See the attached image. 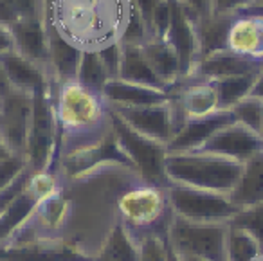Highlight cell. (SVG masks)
Wrapping results in <instances>:
<instances>
[{
  "instance_id": "484cf974",
  "label": "cell",
  "mask_w": 263,
  "mask_h": 261,
  "mask_svg": "<svg viewBox=\"0 0 263 261\" xmlns=\"http://www.w3.org/2000/svg\"><path fill=\"white\" fill-rule=\"evenodd\" d=\"M259 72L254 74H243V76H231L222 78V80L213 81L218 94V108L220 110H231L236 103L251 96V90L256 83V78Z\"/></svg>"
},
{
  "instance_id": "ba28073f",
  "label": "cell",
  "mask_w": 263,
  "mask_h": 261,
  "mask_svg": "<svg viewBox=\"0 0 263 261\" xmlns=\"http://www.w3.org/2000/svg\"><path fill=\"white\" fill-rule=\"evenodd\" d=\"M166 193L172 213L184 220L229 223L240 211L227 193L208 191L180 184H172Z\"/></svg>"
},
{
  "instance_id": "8992f818",
  "label": "cell",
  "mask_w": 263,
  "mask_h": 261,
  "mask_svg": "<svg viewBox=\"0 0 263 261\" xmlns=\"http://www.w3.org/2000/svg\"><path fill=\"white\" fill-rule=\"evenodd\" d=\"M227 231H229V223L191 221L172 214L168 241L180 256L204 257L209 261H227Z\"/></svg>"
},
{
  "instance_id": "ffe728a7",
  "label": "cell",
  "mask_w": 263,
  "mask_h": 261,
  "mask_svg": "<svg viewBox=\"0 0 263 261\" xmlns=\"http://www.w3.org/2000/svg\"><path fill=\"white\" fill-rule=\"evenodd\" d=\"M229 196L240 211L263 202V152L243 162L238 182Z\"/></svg>"
},
{
  "instance_id": "f546056e",
  "label": "cell",
  "mask_w": 263,
  "mask_h": 261,
  "mask_svg": "<svg viewBox=\"0 0 263 261\" xmlns=\"http://www.w3.org/2000/svg\"><path fill=\"white\" fill-rule=\"evenodd\" d=\"M236 123H241L243 126L251 128L252 132L259 134L263 137V99L247 96L240 103L231 108Z\"/></svg>"
},
{
  "instance_id": "4dcf8cb0",
  "label": "cell",
  "mask_w": 263,
  "mask_h": 261,
  "mask_svg": "<svg viewBox=\"0 0 263 261\" xmlns=\"http://www.w3.org/2000/svg\"><path fill=\"white\" fill-rule=\"evenodd\" d=\"M229 225L238 229H243L249 234H252L263 250V202L251 206L247 209H241L236 213V216L229 221Z\"/></svg>"
},
{
  "instance_id": "60d3db41",
  "label": "cell",
  "mask_w": 263,
  "mask_h": 261,
  "mask_svg": "<svg viewBox=\"0 0 263 261\" xmlns=\"http://www.w3.org/2000/svg\"><path fill=\"white\" fill-rule=\"evenodd\" d=\"M251 96L263 99V67H261V70H259L258 78H256V83H254V87H252V90H251Z\"/></svg>"
},
{
  "instance_id": "b9f144b4",
  "label": "cell",
  "mask_w": 263,
  "mask_h": 261,
  "mask_svg": "<svg viewBox=\"0 0 263 261\" xmlns=\"http://www.w3.org/2000/svg\"><path fill=\"white\" fill-rule=\"evenodd\" d=\"M238 15H254V16H263V4H251L249 8L241 9Z\"/></svg>"
},
{
  "instance_id": "7bdbcfd3",
  "label": "cell",
  "mask_w": 263,
  "mask_h": 261,
  "mask_svg": "<svg viewBox=\"0 0 263 261\" xmlns=\"http://www.w3.org/2000/svg\"><path fill=\"white\" fill-rule=\"evenodd\" d=\"M56 2H58V0H44V22L49 18V15H51Z\"/></svg>"
},
{
  "instance_id": "9a60e30c",
  "label": "cell",
  "mask_w": 263,
  "mask_h": 261,
  "mask_svg": "<svg viewBox=\"0 0 263 261\" xmlns=\"http://www.w3.org/2000/svg\"><path fill=\"white\" fill-rule=\"evenodd\" d=\"M261 67H263V60L238 54V52L231 51V49H223V51L213 52V54L202 58L198 62L197 69H195L193 78L216 81V80H222V78L259 72Z\"/></svg>"
},
{
  "instance_id": "603a6c76",
  "label": "cell",
  "mask_w": 263,
  "mask_h": 261,
  "mask_svg": "<svg viewBox=\"0 0 263 261\" xmlns=\"http://www.w3.org/2000/svg\"><path fill=\"white\" fill-rule=\"evenodd\" d=\"M94 261H139V243L117 220L103 238Z\"/></svg>"
},
{
  "instance_id": "ee69618b",
  "label": "cell",
  "mask_w": 263,
  "mask_h": 261,
  "mask_svg": "<svg viewBox=\"0 0 263 261\" xmlns=\"http://www.w3.org/2000/svg\"><path fill=\"white\" fill-rule=\"evenodd\" d=\"M11 155H13V153L9 152V148L6 146L4 139H2V135H0V160L8 159V157H11Z\"/></svg>"
},
{
  "instance_id": "7dc6e473",
  "label": "cell",
  "mask_w": 263,
  "mask_h": 261,
  "mask_svg": "<svg viewBox=\"0 0 263 261\" xmlns=\"http://www.w3.org/2000/svg\"><path fill=\"white\" fill-rule=\"evenodd\" d=\"M254 4H263V0H254Z\"/></svg>"
},
{
  "instance_id": "e575fe53",
  "label": "cell",
  "mask_w": 263,
  "mask_h": 261,
  "mask_svg": "<svg viewBox=\"0 0 263 261\" xmlns=\"http://www.w3.org/2000/svg\"><path fill=\"white\" fill-rule=\"evenodd\" d=\"M170 20H172L170 0H159L154 13H152L150 22H148L150 38H166V33H168V27H170Z\"/></svg>"
},
{
  "instance_id": "8d00e7d4",
  "label": "cell",
  "mask_w": 263,
  "mask_h": 261,
  "mask_svg": "<svg viewBox=\"0 0 263 261\" xmlns=\"http://www.w3.org/2000/svg\"><path fill=\"white\" fill-rule=\"evenodd\" d=\"M29 166L27 164L26 157H20V155H11L8 159L0 160V189L8 185L20 171H24L26 167Z\"/></svg>"
},
{
  "instance_id": "9c48e42d",
  "label": "cell",
  "mask_w": 263,
  "mask_h": 261,
  "mask_svg": "<svg viewBox=\"0 0 263 261\" xmlns=\"http://www.w3.org/2000/svg\"><path fill=\"white\" fill-rule=\"evenodd\" d=\"M172 20H170L166 40L172 44L179 56L180 80L193 76L200 62V40H198V20L200 16L182 0H170Z\"/></svg>"
},
{
  "instance_id": "5bb4252c",
  "label": "cell",
  "mask_w": 263,
  "mask_h": 261,
  "mask_svg": "<svg viewBox=\"0 0 263 261\" xmlns=\"http://www.w3.org/2000/svg\"><path fill=\"white\" fill-rule=\"evenodd\" d=\"M0 62L4 65L6 74H8L15 90L33 96L34 92L49 90L52 87L54 80H52L51 70L47 67H42L38 63L27 60L16 49L0 54Z\"/></svg>"
},
{
  "instance_id": "83f0119b",
  "label": "cell",
  "mask_w": 263,
  "mask_h": 261,
  "mask_svg": "<svg viewBox=\"0 0 263 261\" xmlns=\"http://www.w3.org/2000/svg\"><path fill=\"white\" fill-rule=\"evenodd\" d=\"M29 18H44V0H0L2 26L9 27Z\"/></svg>"
},
{
  "instance_id": "f6af8a7d",
  "label": "cell",
  "mask_w": 263,
  "mask_h": 261,
  "mask_svg": "<svg viewBox=\"0 0 263 261\" xmlns=\"http://www.w3.org/2000/svg\"><path fill=\"white\" fill-rule=\"evenodd\" d=\"M168 261H182V257H180V254L177 252V250L173 249L172 245H170V241H168Z\"/></svg>"
},
{
  "instance_id": "4316f807",
  "label": "cell",
  "mask_w": 263,
  "mask_h": 261,
  "mask_svg": "<svg viewBox=\"0 0 263 261\" xmlns=\"http://www.w3.org/2000/svg\"><path fill=\"white\" fill-rule=\"evenodd\" d=\"M226 254L227 261H254L258 256H261L263 250L252 234H249L243 229L229 225Z\"/></svg>"
},
{
  "instance_id": "f35d334b",
  "label": "cell",
  "mask_w": 263,
  "mask_h": 261,
  "mask_svg": "<svg viewBox=\"0 0 263 261\" xmlns=\"http://www.w3.org/2000/svg\"><path fill=\"white\" fill-rule=\"evenodd\" d=\"M15 49V42H13V34L8 26L0 24V54H4L8 51Z\"/></svg>"
},
{
  "instance_id": "8fae6325",
  "label": "cell",
  "mask_w": 263,
  "mask_h": 261,
  "mask_svg": "<svg viewBox=\"0 0 263 261\" xmlns=\"http://www.w3.org/2000/svg\"><path fill=\"white\" fill-rule=\"evenodd\" d=\"M119 119H123L137 134L168 144L175 135L172 105H150V106H112L106 105Z\"/></svg>"
},
{
  "instance_id": "7a4b0ae2",
  "label": "cell",
  "mask_w": 263,
  "mask_h": 261,
  "mask_svg": "<svg viewBox=\"0 0 263 261\" xmlns=\"http://www.w3.org/2000/svg\"><path fill=\"white\" fill-rule=\"evenodd\" d=\"M128 0H58L45 24H52L81 51L119 42Z\"/></svg>"
},
{
  "instance_id": "d590c367",
  "label": "cell",
  "mask_w": 263,
  "mask_h": 261,
  "mask_svg": "<svg viewBox=\"0 0 263 261\" xmlns=\"http://www.w3.org/2000/svg\"><path fill=\"white\" fill-rule=\"evenodd\" d=\"M98 54L108 72L110 80H116L119 76V63H121V42H112L108 45H103L98 49Z\"/></svg>"
},
{
  "instance_id": "3957f363",
  "label": "cell",
  "mask_w": 263,
  "mask_h": 261,
  "mask_svg": "<svg viewBox=\"0 0 263 261\" xmlns=\"http://www.w3.org/2000/svg\"><path fill=\"white\" fill-rule=\"evenodd\" d=\"M241 162L205 152L166 155V175L172 184L208 189L229 195L241 173Z\"/></svg>"
},
{
  "instance_id": "836d02e7",
  "label": "cell",
  "mask_w": 263,
  "mask_h": 261,
  "mask_svg": "<svg viewBox=\"0 0 263 261\" xmlns=\"http://www.w3.org/2000/svg\"><path fill=\"white\" fill-rule=\"evenodd\" d=\"M31 175H33V170H31V166H27L26 170L20 171V173L16 175V177L13 178L8 185H4V188L0 189V214L4 213V211L8 209L15 200L18 198L24 191H26L27 184H29Z\"/></svg>"
},
{
  "instance_id": "7c38bea8",
  "label": "cell",
  "mask_w": 263,
  "mask_h": 261,
  "mask_svg": "<svg viewBox=\"0 0 263 261\" xmlns=\"http://www.w3.org/2000/svg\"><path fill=\"white\" fill-rule=\"evenodd\" d=\"M197 152L227 157V159L243 164L256 153L263 152V137L252 132L251 128L234 121V123L220 128L216 134H213Z\"/></svg>"
},
{
  "instance_id": "52a82bcc",
  "label": "cell",
  "mask_w": 263,
  "mask_h": 261,
  "mask_svg": "<svg viewBox=\"0 0 263 261\" xmlns=\"http://www.w3.org/2000/svg\"><path fill=\"white\" fill-rule=\"evenodd\" d=\"M56 144H58V119H56L51 87L49 90L33 94V116H31V130L26 148V159L31 170L54 171Z\"/></svg>"
},
{
  "instance_id": "f1b7e54d",
  "label": "cell",
  "mask_w": 263,
  "mask_h": 261,
  "mask_svg": "<svg viewBox=\"0 0 263 261\" xmlns=\"http://www.w3.org/2000/svg\"><path fill=\"white\" fill-rule=\"evenodd\" d=\"M150 40V31H148L146 22L141 16L139 9L136 8L134 0H128L126 16H124L123 31H121V44L130 45H143L144 42Z\"/></svg>"
},
{
  "instance_id": "7402d4cb",
  "label": "cell",
  "mask_w": 263,
  "mask_h": 261,
  "mask_svg": "<svg viewBox=\"0 0 263 261\" xmlns=\"http://www.w3.org/2000/svg\"><path fill=\"white\" fill-rule=\"evenodd\" d=\"M117 78L123 81H128V83H137L144 85V87H154L170 92V88L159 80L157 74L148 65L141 45L121 44V63L119 76Z\"/></svg>"
},
{
  "instance_id": "d6986e66",
  "label": "cell",
  "mask_w": 263,
  "mask_h": 261,
  "mask_svg": "<svg viewBox=\"0 0 263 261\" xmlns=\"http://www.w3.org/2000/svg\"><path fill=\"white\" fill-rule=\"evenodd\" d=\"M227 49L238 54L263 60V16H234L227 36Z\"/></svg>"
},
{
  "instance_id": "74e56055",
  "label": "cell",
  "mask_w": 263,
  "mask_h": 261,
  "mask_svg": "<svg viewBox=\"0 0 263 261\" xmlns=\"http://www.w3.org/2000/svg\"><path fill=\"white\" fill-rule=\"evenodd\" d=\"M251 4L254 0H209L211 15H238Z\"/></svg>"
},
{
  "instance_id": "d6a6232c",
  "label": "cell",
  "mask_w": 263,
  "mask_h": 261,
  "mask_svg": "<svg viewBox=\"0 0 263 261\" xmlns=\"http://www.w3.org/2000/svg\"><path fill=\"white\" fill-rule=\"evenodd\" d=\"M137 243L139 261H168V234L148 232Z\"/></svg>"
},
{
  "instance_id": "5b68a950",
  "label": "cell",
  "mask_w": 263,
  "mask_h": 261,
  "mask_svg": "<svg viewBox=\"0 0 263 261\" xmlns=\"http://www.w3.org/2000/svg\"><path fill=\"white\" fill-rule=\"evenodd\" d=\"M108 114L110 121H112L114 137H116L119 148L123 150V153L132 162V166L136 167L137 173L141 175V178L150 185L168 189L172 182L166 175V155H168L166 144L154 141L150 137H144V135L137 134L136 130H132L110 108Z\"/></svg>"
},
{
  "instance_id": "6da1fadb",
  "label": "cell",
  "mask_w": 263,
  "mask_h": 261,
  "mask_svg": "<svg viewBox=\"0 0 263 261\" xmlns=\"http://www.w3.org/2000/svg\"><path fill=\"white\" fill-rule=\"evenodd\" d=\"M52 98L58 119L56 171L62 159L99 144L112 132V121L105 99L88 92L76 81H52Z\"/></svg>"
},
{
  "instance_id": "d4e9b609",
  "label": "cell",
  "mask_w": 263,
  "mask_h": 261,
  "mask_svg": "<svg viewBox=\"0 0 263 261\" xmlns=\"http://www.w3.org/2000/svg\"><path fill=\"white\" fill-rule=\"evenodd\" d=\"M108 81L110 76L106 72L105 65H103L101 58H99L98 51H94V49L83 51L80 67H78L76 72V83L87 88L92 94H98L103 98V90H105Z\"/></svg>"
},
{
  "instance_id": "30bf717a",
  "label": "cell",
  "mask_w": 263,
  "mask_h": 261,
  "mask_svg": "<svg viewBox=\"0 0 263 261\" xmlns=\"http://www.w3.org/2000/svg\"><path fill=\"white\" fill-rule=\"evenodd\" d=\"M33 116V96L13 90L0 103V135L13 155L26 157Z\"/></svg>"
},
{
  "instance_id": "ac0fdd59",
  "label": "cell",
  "mask_w": 263,
  "mask_h": 261,
  "mask_svg": "<svg viewBox=\"0 0 263 261\" xmlns=\"http://www.w3.org/2000/svg\"><path fill=\"white\" fill-rule=\"evenodd\" d=\"M103 99L106 105L112 106H150L168 103L172 99V94L168 90L128 83V81L116 78L106 83L103 90Z\"/></svg>"
},
{
  "instance_id": "bcb514c9",
  "label": "cell",
  "mask_w": 263,
  "mask_h": 261,
  "mask_svg": "<svg viewBox=\"0 0 263 261\" xmlns=\"http://www.w3.org/2000/svg\"><path fill=\"white\" fill-rule=\"evenodd\" d=\"M182 261H209V259H204V257H195V256H180Z\"/></svg>"
},
{
  "instance_id": "1f68e13d",
  "label": "cell",
  "mask_w": 263,
  "mask_h": 261,
  "mask_svg": "<svg viewBox=\"0 0 263 261\" xmlns=\"http://www.w3.org/2000/svg\"><path fill=\"white\" fill-rule=\"evenodd\" d=\"M62 189V182L58 178V173L54 171H49V170H42V171H33L29 178V184H27V191L38 200L49 198L52 196L54 193H58Z\"/></svg>"
},
{
  "instance_id": "2e32d148",
  "label": "cell",
  "mask_w": 263,
  "mask_h": 261,
  "mask_svg": "<svg viewBox=\"0 0 263 261\" xmlns=\"http://www.w3.org/2000/svg\"><path fill=\"white\" fill-rule=\"evenodd\" d=\"M47 26V44H49V69L56 83L76 81V72L81 62V51L78 45L67 40L52 24Z\"/></svg>"
},
{
  "instance_id": "c3c4849f",
  "label": "cell",
  "mask_w": 263,
  "mask_h": 261,
  "mask_svg": "<svg viewBox=\"0 0 263 261\" xmlns=\"http://www.w3.org/2000/svg\"><path fill=\"white\" fill-rule=\"evenodd\" d=\"M0 103H2V101H0Z\"/></svg>"
},
{
  "instance_id": "ab89813d",
  "label": "cell",
  "mask_w": 263,
  "mask_h": 261,
  "mask_svg": "<svg viewBox=\"0 0 263 261\" xmlns=\"http://www.w3.org/2000/svg\"><path fill=\"white\" fill-rule=\"evenodd\" d=\"M13 90H15V88H13L11 81H9L8 74H6L4 65H2V62H0V101H2L6 96L11 94Z\"/></svg>"
},
{
  "instance_id": "44dd1931",
  "label": "cell",
  "mask_w": 263,
  "mask_h": 261,
  "mask_svg": "<svg viewBox=\"0 0 263 261\" xmlns=\"http://www.w3.org/2000/svg\"><path fill=\"white\" fill-rule=\"evenodd\" d=\"M148 65L157 78L172 90V87L180 80V63L175 49L166 38H150L141 45Z\"/></svg>"
},
{
  "instance_id": "277c9868",
  "label": "cell",
  "mask_w": 263,
  "mask_h": 261,
  "mask_svg": "<svg viewBox=\"0 0 263 261\" xmlns=\"http://www.w3.org/2000/svg\"><path fill=\"white\" fill-rule=\"evenodd\" d=\"M117 220L139 241L148 232L168 234L172 207L164 188L139 180L123 191L116 203Z\"/></svg>"
},
{
  "instance_id": "cb8c5ba5",
  "label": "cell",
  "mask_w": 263,
  "mask_h": 261,
  "mask_svg": "<svg viewBox=\"0 0 263 261\" xmlns=\"http://www.w3.org/2000/svg\"><path fill=\"white\" fill-rule=\"evenodd\" d=\"M236 15H209L198 20V40H200V60L227 49L231 24Z\"/></svg>"
},
{
  "instance_id": "e0dca14e",
  "label": "cell",
  "mask_w": 263,
  "mask_h": 261,
  "mask_svg": "<svg viewBox=\"0 0 263 261\" xmlns=\"http://www.w3.org/2000/svg\"><path fill=\"white\" fill-rule=\"evenodd\" d=\"M15 49L27 60L49 69V44L47 26L44 18H29L9 26ZM51 70V69H49Z\"/></svg>"
},
{
  "instance_id": "4fadbf2b",
  "label": "cell",
  "mask_w": 263,
  "mask_h": 261,
  "mask_svg": "<svg viewBox=\"0 0 263 261\" xmlns=\"http://www.w3.org/2000/svg\"><path fill=\"white\" fill-rule=\"evenodd\" d=\"M234 116L231 110H216L215 114H209L205 117L190 119L175 132L172 141L166 144L168 153H180V152H197L202 148L205 141L220 128L234 123Z\"/></svg>"
}]
</instances>
